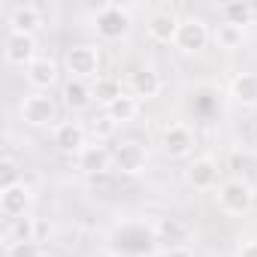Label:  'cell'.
Listing matches in <instances>:
<instances>
[{
  "instance_id": "cell-1",
  "label": "cell",
  "mask_w": 257,
  "mask_h": 257,
  "mask_svg": "<svg viewBox=\"0 0 257 257\" xmlns=\"http://www.w3.org/2000/svg\"><path fill=\"white\" fill-rule=\"evenodd\" d=\"M112 242H115V251H121V254H140V257H152L161 248L158 230L146 218H124L121 224H115Z\"/></svg>"
},
{
  "instance_id": "cell-2",
  "label": "cell",
  "mask_w": 257,
  "mask_h": 257,
  "mask_svg": "<svg viewBox=\"0 0 257 257\" xmlns=\"http://www.w3.org/2000/svg\"><path fill=\"white\" fill-rule=\"evenodd\" d=\"M91 28L97 34V40L121 43V40L131 37V31H134V13H131V7H121V4H103L91 16Z\"/></svg>"
},
{
  "instance_id": "cell-3",
  "label": "cell",
  "mask_w": 257,
  "mask_h": 257,
  "mask_svg": "<svg viewBox=\"0 0 257 257\" xmlns=\"http://www.w3.org/2000/svg\"><path fill=\"white\" fill-rule=\"evenodd\" d=\"M100 67H103V55L94 43H76L64 52V70L70 79L79 82H97L100 79Z\"/></svg>"
},
{
  "instance_id": "cell-4",
  "label": "cell",
  "mask_w": 257,
  "mask_h": 257,
  "mask_svg": "<svg viewBox=\"0 0 257 257\" xmlns=\"http://www.w3.org/2000/svg\"><path fill=\"white\" fill-rule=\"evenodd\" d=\"M254 197L257 194H254L251 182H245V179H227L215 191V206L224 215H230V218H242V215H248L254 209Z\"/></svg>"
},
{
  "instance_id": "cell-5",
  "label": "cell",
  "mask_w": 257,
  "mask_h": 257,
  "mask_svg": "<svg viewBox=\"0 0 257 257\" xmlns=\"http://www.w3.org/2000/svg\"><path fill=\"white\" fill-rule=\"evenodd\" d=\"M19 118L28 127H37V131L55 127L58 124V103H55V97L49 91H31L19 103Z\"/></svg>"
},
{
  "instance_id": "cell-6",
  "label": "cell",
  "mask_w": 257,
  "mask_h": 257,
  "mask_svg": "<svg viewBox=\"0 0 257 257\" xmlns=\"http://www.w3.org/2000/svg\"><path fill=\"white\" fill-rule=\"evenodd\" d=\"M209 43H212V28H209L206 19L185 16L179 22V34H176V43H173L176 52H182V55H200Z\"/></svg>"
},
{
  "instance_id": "cell-7",
  "label": "cell",
  "mask_w": 257,
  "mask_h": 257,
  "mask_svg": "<svg viewBox=\"0 0 257 257\" xmlns=\"http://www.w3.org/2000/svg\"><path fill=\"white\" fill-rule=\"evenodd\" d=\"M31 206H34V188L22 179L10 188H0V212L10 221H22L31 218Z\"/></svg>"
},
{
  "instance_id": "cell-8",
  "label": "cell",
  "mask_w": 257,
  "mask_h": 257,
  "mask_svg": "<svg viewBox=\"0 0 257 257\" xmlns=\"http://www.w3.org/2000/svg\"><path fill=\"white\" fill-rule=\"evenodd\" d=\"M112 158H115V170L121 176H140L149 170V149L140 140H121L112 149Z\"/></svg>"
},
{
  "instance_id": "cell-9",
  "label": "cell",
  "mask_w": 257,
  "mask_h": 257,
  "mask_svg": "<svg viewBox=\"0 0 257 257\" xmlns=\"http://www.w3.org/2000/svg\"><path fill=\"white\" fill-rule=\"evenodd\" d=\"M37 58H40V43H37V37L7 31V37H4V61H7L10 67L28 70Z\"/></svg>"
},
{
  "instance_id": "cell-10",
  "label": "cell",
  "mask_w": 257,
  "mask_h": 257,
  "mask_svg": "<svg viewBox=\"0 0 257 257\" xmlns=\"http://www.w3.org/2000/svg\"><path fill=\"white\" fill-rule=\"evenodd\" d=\"M194 146H197V134L191 131L188 124L173 121V124L164 127V134H161V149H164L167 158H173V161L191 158V155H194Z\"/></svg>"
},
{
  "instance_id": "cell-11",
  "label": "cell",
  "mask_w": 257,
  "mask_h": 257,
  "mask_svg": "<svg viewBox=\"0 0 257 257\" xmlns=\"http://www.w3.org/2000/svg\"><path fill=\"white\" fill-rule=\"evenodd\" d=\"M185 182L194 188V191H218L221 185V164L212 158V155H200L194 158L188 167H185Z\"/></svg>"
},
{
  "instance_id": "cell-12",
  "label": "cell",
  "mask_w": 257,
  "mask_h": 257,
  "mask_svg": "<svg viewBox=\"0 0 257 257\" xmlns=\"http://www.w3.org/2000/svg\"><path fill=\"white\" fill-rule=\"evenodd\" d=\"M52 146L61 155L79 158V152L88 146V127L82 121H58L52 127Z\"/></svg>"
},
{
  "instance_id": "cell-13",
  "label": "cell",
  "mask_w": 257,
  "mask_h": 257,
  "mask_svg": "<svg viewBox=\"0 0 257 257\" xmlns=\"http://www.w3.org/2000/svg\"><path fill=\"white\" fill-rule=\"evenodd\" d=\"M179 22L182 19L173 10H155L146 19V34H149V40H155L161 46H173L176 34H179Z\"/></svg>"
},
{
  "instance_id": "cell-14",
  "label": "cell",
  "mask_w": 257,
  "mask_h": 257,
  "mask_svg": "<svg viewBox=\"0 0 257 257\" xmlns=\"http://www.w3.org/2000/svg\"><path fill=\"white\" fill-rule=\"evenodd\" d=\"M76 164H79V170H82L85 176H103V173L115 170L112 149H109V146H103V143H88V146L79 152Z\"/></svg>"
},
{
  "instance_id": "cell-15",
  "label": "cell",
  "mask_w": 257,
  "mask_h": 257,
  "mask_svg": "<svg viewBox=\"0 0 257 257\" xmlns=\"http://www.w3.org/2000/svg\"><path fill=\"white\" fill-rule=\"evenodd\" d=\"M25 79H28V85H31L34 91H49V94H52V88H55L58 79H61V67H58L55 58L40 55V58L25 70Z\"/></svg>"
},
{
  "instance_id": "cell-16",
  "label": "cell",
  "mask_w": 257,
  "mask_h": 257,
  "mask_svg": "<svg viewBox=\"0 0 257 257\" xmlns=\"http://www.w3.org/2000/svg\"><path fill=\"white\" fill-rule=\"evenodd\" d=\"M127 91H131L137 100H155L164 91V79L155 67H137L127 79Z\"/></svg>"
},
{
  "instance_id": "cell-17",
  "label": "cell",
  "mask_w": 257,
  "mask_h": 257,
  "mask_svg": "<svg viewBox=\"0 0 257 257\" xmlns=\"http://www.w3.org/2000/svg\"><path fill=\"white\" fill-rule=\"evenodd\" d=\"M155 230H158L161 248H167V251L188 248V242H191V227L182 218H161V221H155Z\"/></svg>"
},
{
  "instance_id": "cell-18",
  "label": "cell",
  "mask_w": 257,
  "mask_h": 257,
  "mask_svg": "<svg viewBox=\"0 0 257 257\" xmlns=\"http://www.w3.org/2000/svg\"><path fill=\"white\" fill-rule=\"evenodd\" d=\"M7 25H10V31H16V34L37 37V34L43 31V13H40V7H34V4H19V7H13Z\"/></svg>"
},
{
  "instance_id": "cell-19",
  "label": "cell",
  "mask_w": 257,
  "mask_h": 257,
  "mask_svg": "<svg viewBox=\"0 0 257 257\" xmlns=\"http://www.w3.org/2000/svg\"><path fill=\"white\" fill-rule=\"evenodd\" d=\"M227 94H230L233 103H239V106H245V109H254V106H257V73H254V70L236 73V76L230 79V85H227Z\"/></svg>"
},
{
  "instance_id": "cell-20",
  "label": "cell",
  "mask_w": 257,
  "mask_h": 257,
  "mask_svg": "<svg viewBox=\"0 0 257 257\" xmlns=\"http://www.w3.org/2000/svg\"><path fill=\"white\" fill-rule=\"evenodd\" d=\"M61 97L67 103V109H73V112H85V109L94 106V88H91V82L67 79L64 88H61Z\"/></svg>"
},
{
  "instance_id": "cell-21",
  "label": "cell",
  "mask_w": 257,
  "mask_h": 257,
  "mask_svg": "<svg viewBox=\"0 0 257 257\" xmlns=\"http://www.w3.org/2000/svg\"><path fill=\"white\" fill-rule=\"evenodd\" d=\"M140 109H143V100H137L131 91H124V94H121V97H118L112 106H106L103 112H106V115H109V118H112V121L121 127V124H131V121H137V118H140Z\"/></svg>"
},
{
  "instance_id": "cell-22",
  "label": "cell",
  "mask_w": 257,
  "mask_h": 257,
  "mask_svg": "<svg viewBox=\"0 0 257 257\" xmlns=\"http://www.w3.org/2000/svg\"><path fill=\"white\" fill-rule=\"evenodd\" d=\"M91 88H94V103L97 106H112L121 94H124V88H121V79H115V76H100L97 82H91Z\"/></svg>"
},
{
  "instance_id": "cell-23",
  "label": "cell",
  "mask_w": 257,
  "mask_h": 257,
  "mask_svg": "<svg viewBox=\"0 0 257 257\" xmlns=\"http://www.w3.org/2000/svg\"><path fill=\"white\" fill-rule=\"evenodd\" d=\"M212 40H215L218 49H224V52H236V49H242V43H245V28H236V25L221 22V25L212 31Z\"/></svg>"
},
{
  "instance_id": "cell-24",
  "label": "cell",
  "mask_w": 257,
  "mask_h": 257,
  "mask_svg": "<svg viewBox=\"0 0 257 257\" xmlns=\"http://www.w3.org/2000/svg\"><path fill=\"white\" fill-rule=\"evenodd\" d=\"M221 16H224V22L227 25H236V28H248V25H254V4H224L221 7Z\"/></svg>"
},
{
  "instance_id": "cell-25",
  "label": "cell",
  "mask_w": 257,
  "mask_h": 257,
  "mask_svg": "<svg viewBox=\"0 0 257 257\" xmlns=\"http://www.w3.org/2000/svg\"><path fill=\"white\" fill-rule=\"evenodd\" d=\"M115 131H118V124H115V121H112L106 112H103V115H97V118L91 121V127H88V134L94 137V143H103V140H109Z\"/></svg>"
},
{
  "instance_id": "cell-26",
  "label": "cell",
  "mask_w": 257,
  "mask_h": 257,
  "mask_svg": "<svg viewBox=\"0 0 257 257\" xmlns=\"http://www.w3.org/2000/svg\"><path fill=\"white\" fill-rule=\"evenodd\" d=\"M7 257H49L43 242H13L7 245Z\"/></svg>"
},
{
  "instance_id": "cell-27",
  "label": "cell",
  "mask_w": 257,
  "mask_h": 257,
  "mask_svg": "<svg viewBox=\"0 0 257 257\" xmlns=\"http://www.w3.org/2000/svg\"><path fill=\"white\" fill-rule=\"evenodd\" d=\"M16 182H22L19 164H16L13 158H4V161H0V188H10V185H16Z\"/></svg>"
},
{
  "instance_id": "cell-28",
  "label": "cell",
  "mask_w": 257,
  "mask_h": 257,
  "mask_svg": "<svg viewBox=\"0 0 257 257\" xmlns=\"http://www.w3.org/2000/svg\"><path fill=\"white\" fill-rule=\"evenodd\" d=\"M236 257H257V239L242 242V245H239V251H236Z\"/></svg>"
},
{
  "instance_id": "cell-29",
  "label": "cell",
  "mask_w": 257,
  "mask_h": 257,
  "mask_svg": "<svg viewBox=\"0 0 257 257\" xmlns=\"http://www.w3.org/2000/svg\"><path fill=\"white\" fill-rule=\"evenodd\" d=\"M164 257H197L191 248H173V251H167Z\"/></svg>"
},
{
  "instance_id": "cell-30",
  "label": "cell",
  "mask_w": 257,
  "mask_h": 257,
  "mask_svg": "<svg viewBox=\"0 0 257 257\" xmlns=\"http://www.w3.org/2000/svg\"><path fill=\"white\" fill-rule=\"evenodd\" d=\"M112 257H140V254H121V251H112Z\"/></svg>"
}]
</instances>
